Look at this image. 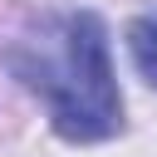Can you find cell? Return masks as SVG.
<instances>
[{
    "instance_id": "2",
    "label": "cell",
    "mask_w": 157,
    "mask_h": 157,
    "mask_svg": "<svg viewBox=\"0 0 157 157\" xmlns=\"http://www.w3.org/2000/svg\"><path fill=\"white\" fill-rule=\"evenodd\" d=\"M128 54H132L137 74L157 88V15H147V20H132V25H128Z\"/></svg>"
},
{
    "instance_id": "1",
    "label": "cell",
    "mask_w": 157,
    "mask_h": 157,
    "mask_svg": "<svg viewBox=\"0 0 157 157\" xmlns=\"http://www.w3.org/2000/svg\"><path fill=\"white\" fill-rule=\"evenodd\" d=\"M15 69L34 93L49 103V123L69 142H103L123 128V93L108 59V29L98 15H69L59 25V54L25 59L15 54Z\"/></svg>"
}]
</instances>
